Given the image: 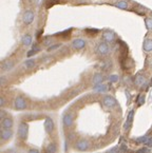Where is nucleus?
<instances>
[{"mask_svg":"<svg viewBox=\"0 0 152 153\" xmlns=\"http://www.w3.org/2000/svg\"><path fill=\"white\" fill-rule=\"evenodd\" d=\"M29 132V126L26 123H21L18 127V136L21 139H26Z\"/></svg>","mask_w":152,"mask_h":153,"instance_id":"1","label":"nucleus"},{"mask_svg":"<svg viewBox=\"0 0 152 153\" xmlns=\"http://www.w3.org/2000/svg\"><path fill=\"white\" fill-rule=\"evenodd\" d=\"M14 105H15V108L18 109V110H23V109L26 108V100L23 99L22 97H16L15 101H14Z\"/></svg>","mask_w":152,"mask_h":153,"instance_id":"2","label":"nucleus"},{"mask_svg":"<svg viewBox=\"0 0 152 153\" xmlns=\"http://www.w3.org/2000/svg\"><path fill=\"white\" fill-rule=\"evenodd\" d=\"M136 142H141V144H144V145L147 146L148 148H151L152 147V137L151 136H143V137H139Z\"/></svg>","mask_w":152,"mask_h":153,"instance_id":"3","label":"nucleus"},{"mask_svg":"<svg viewBox=\"0 0 152 153\" xmlns=\"http://www.w3.org/2000/svg\"><path fill=\"white\" fill-rule=\"evenodd\" d=\"M34 20V13L32 11H26L23 15V21L26 24H31Z\"/></svg>","mask_w":152,"mask_h":153,"instance_id":"4","label":"nucleus"},{"mask_svg":"<svg viewBox=\"0 0 152 153\" xmlns=\"http://www.w3.org/2000/svg\"><path fill=\"white\" fill-rule=\"evenodd\" d=\"M53 128H54V123H53L52 118L47 117L45 120V129L47 131V133H51L53 131Z\"/></svg>","mask_w":152,"mask_h":153,"instance_id":"5","label":"nucleus"},{"mask_svg":"<svg viewBox=\"0 0 152 153\" xmlns=\"http://www.w3.org/2000/svg\"><path fill=\"white\" fill-rule=\"evenodd\" d=\"M104 105L108 108H112L116 105V100L114 99V97L112 96H106L104 98Z\"/></svg>","mask_w":152,"mask_h":153,"instance_id":"6","label":"nucleus"},{"mask_svg":"<svg viewBox=\"0 0 152 153\" xmlns=\"http://www.w3.org/2000/svg\"><path fill=\"white\" fill-rule=\"evenodd\" d=\"M133 117H134V112L133 111H130L129 114H128V117H127L126 123H125V125H124V129H125V130H128V129L130 128V126L132 125Z\"/></svg>","mask_w":152,"mask_h":153,"instance_id":"7","label":"nucleus"},{"mask_svg":"<svg viewBox=\"0 0 152 153\" xmlns=\"http://www.w3.org/2000/svg\"><path fill=\"white\" fill-rule=\"evenodd\" d=\"M76 148L80 151H86V150L89 148V142L87 141H79V142L76 144Z\"/></svg>","mask_w":152,"mask_h":153,"instance_id":"8","label":"nucleus"},{"mask_svg":"<svg viewBox=\"0 0 152 153\" xmlns=\"http://www.w3.org/2000/svg\"><path fill=\"white\" fill-rule=\"evenodd\" d=\"M98 53L101 54V55L108 54V53H109V45H108L107 43H105V42L100 43V45H98Z\"/></svg>","mask_w":152,"mask_h":153,"instance_id":"9","label":"nucleus"},{"mask_svg":"<svg viewBox=\"0 0 152 153\" xmlns=\"http://www.w3.org/2000/svg\"><path fill=\"white\" fill-rule=\"evenodd\" d=\"M12 135H13V132L10 129H4V130L1 131V138L3 141H8L9 138L12 137Z\"/></svg>","mask_w":152,"mask_h":153,"instance_id":"10","label":"nucleus"},{"mask_svg":"<svg viewBox=\"0 0 152 153\" xmlns=\"http://www.w3.org/2000/svg\"><path fill=\"white\" fill-rule=\"evenodd\" d=\"M72 45H73L74 49H82V48H85L86 41L82 40V39H75V40L73 41Z\"/></svg>","mask_w":152,"mask_h":153,"instance_id":"11","label":"nucleus"},{"mask_svg":"<svg viewBox=\"0 0 152 153\" xmlns=\"http://www.w3.org/2000/svg\"><path fill=\"white\" fill-rule=\"evenodd\" d=\"M72 121H73V116H72V114H67V115L63 116V125H64V126H67V127L71 126V125H72Z\"/></svg>","mask_w":152,"mask_h":153,"instance_id":"12","label":"nucleus"},{"mask_svg":"<svg viewBox=\"0 0 152 153\" xmlns=\"http://www.w3.org/2000/svg\"><path fill=\"white\" fill-rule=\"evenodd\" d=\"M103 38H104L105 40L108 41V42H110V41H113L114 40V33L113 32H105L104 35H103Z\"/></svg>","mask_w":152,"mask_h":153,"instance_id":"13","label":"nucleus"},{"mask_svg":"<svg viewBox=\"0 0 152 153\" xmlns=\"http://www.w3.org/2000/svg\"><path fill=\"white\" fill-rule=\"evenodd\" d=\"M12 126H13V120L11 118H4L2 120V127L4 129H11Z\"/></svg>","mask_w":152,"mask_h":153,"instance_id":"14","label":"nucleus"},{"mask_svg":"<svg viewBox=\"0 0 152 153\" xmlns=\"http://www.w3.org/2000/svg\"><path fill=\"white\" fill-rule=\"evenodd\" d=\"M144 50L146 52H151L152 51V40L151 39H146L144 42Z\"/></svg>","mask_w":152,"mask_h":153,"instance_id":"15","label":"nucleus"},{"mask_svg":"<svg viewBox=\"0 0 152 153\" xmlns=\"http://www.w3.org/2000/svg\"><path fill=\"white\" fill-rule=\"evenodd\" d=\"M145 82H146V78H145L143 75H137L136 78H135V83L137 86H143Z\"/></svg>","mask_w":152,"mask_h":153,"instance_id":"16","label":"nucleus"},{"mask_svg":"<svg viewBox=\"0 0 152 153\" xmlns=\"http://www.w3.org/2000/svg\"><path fill=\"white\" fill-rule=\"evenodd\" d=\"M21 41H22V43L24 45H30L31 43H32V37H31V35H24L22 37V39H21Z\"/></svg>","mask_w":152,"mask_h":153,"instance_id":"17","label":"nucleus"},{"mask_svg":"<svg viewBox=\"0 0 152 153\" xmlns=\"http://www.w3.org/2000/svg\"><path fill=\"white\" fill-rule=\"evenodd\" d=\"M107 90H108V87L106 86V85H101V83L96 85V87L94 88V91H96V92H106Z\"/></svg>","mask_w":152,"mask_h":153,"instance_id":"18","label":"nucleus"},{"mask_svg":"<svg viewBox=\"0 0 152 153\" xmlns=\"http://www.w3.org/2000/svg\"><path fill=\"white\" fill-rule=\"evenodd\" d=\"M13 62L12 61H5V62H3L2 64V70L3 71H9V70H11L12 68H13Z\"/></svg>","mask_w":152,"mask_h":153,"instance_id":"19","label":"nucleus"},{"mask_svg":"<svg viewBox=\"0 0 152 153\" xmlns=\"http://www.w3.org/2000/svg\"><path fill=\"white\" fill-rule=\"evenodd\" d=\"M101 81H103V75L101 74L94 75V77H93V82H94L95 85H99Z\"/></svg>","mask_w":152,"mask_h":153,"instance_id":"20","label":"nucleus"},{"mask_svg":"<svg viewBox=\"0 0 152 153\" xmlns=\"http://www.w3.org/2000/svg\"><path fill=\"white\" fill-rule=\"evenodd\" d=\"M56 150H57V147L55 144H50L47 148V153H55Z\"/></svg>","mask_w":152,"mask_h":153,"instance_id":"21","label":"nucleus"},{"mask_svg":"<svg viewBox=\"0 0 152 153\" xmlns=\"http://www.w3.org/2000/svg\"><path fill=\"white\" fill-rule=\"evenodd\" d=\"M116 7L118 9H122V10H125V9H128V3H127L126 1H119L117 3L115 4Z\"/></svg>","mask_w":152,"mask_h":153,"instance_id":"22","label":"nucleus"},{"mask_svg":"<svg viewBox=\"0 0 152 153\" xmlns=\"http://www.w3.org/2000/svg\"><path fill=\"white\" fill-rule=\"evenodd\" d=\"M34 66H35V60H26V62H24V67L26 68V69H31V68H33Z\"/></svg>","mask_w":152,"mask_h":153,"instance_id":"23","label":"nucleus"},{"mask_svg":"<svg viewBox=\"0 0 152 153\" xmlns=\"http://www.w3.org/2000/svg\"><path fill=\"white\" fill-rule=\"evenodd\" d=\"M146 26L149 30H152V18L146 19Z\"/></svg>","mask_w":152,"mask_h":153,"instance_id":"24","label":"nucleus"},{"mask_svg":"<svg viewBox=\"0 0 152 153\" xmlns=\"http://www.w3.org/2000/svg\"><path fill=\"white\" fill-rule=\"evenodd\" d=\"M109 80L111 82H116L118 80V76H117V75H111V76L109 77Z\"/></svg>","mask_w":152,"mask_h":153,"instance_id":"25","label":"nucleus"},{"mask_svg":"<svg viewBox=\"0 0 152 153\" xmlns=\"http://www.w3.org/2000/svg\"><path fill=\"white\" fill-rule=\"evenodd\" d=\"M145 102V96H139L138 97V99H137V104H138V106H141Z\"/></svg>","mask_w":152,"mask_h":153,"instance_id":"26","label":"nucleus"},{"mask_svg":"<svg viewBox=\"0 0 152 153\" xmlns=\"http://www.w3.org/2000/svg\"><path fill=\"white\" fill-rule=\"evenodd\" d=\"M60 45H51L50 48H49V51H52V50H55V49L59 48Z\"/></svg>","mask_w":152,"mask_h":153,"instance_id":"27","label":"nucleus"},{"mask_svg":"<svg viewBox=\"0 0 152 153\" xmlns=\"http://www.w3.org/2000/svg\"><path fill=\"white\" fill-rule=\"evenodd\" d=\"M108 153H119V152H118V149H117L116 147H114L113 149H111V150H110V151H109V152H108Z\"/></svg>","mask_w":152,"mask_h":153,"instance_id":"28","label":"nucleus"},{"mask_svg":"<svg viewBox=\"0 0 152 153\" xmlns=\"http://www.w3.org/2000/svg\"><path fill=\"white\" fill-rule=\"evenodd\" d=\"M29 153H39V151H38V150H35V149H32L29 151Z\"/></svg>","mask_w":152,"mask_h":153,"instance_id":"29","label":"nucleus"},{"mask_svg":"<svg viewBox=\"0 0 152 153\" xmlns=\"http://www.w3.org/2000/svg\"><path fill=\"white\" fill-rule=\"evenodd\" d=\"M0 105L4 106V98H3V97H2V98H1V100H0Z\"/></svg>","mask_w":152,"mask_h":153,"instance_id":"30","label":"nucleus"}]
</instances>
